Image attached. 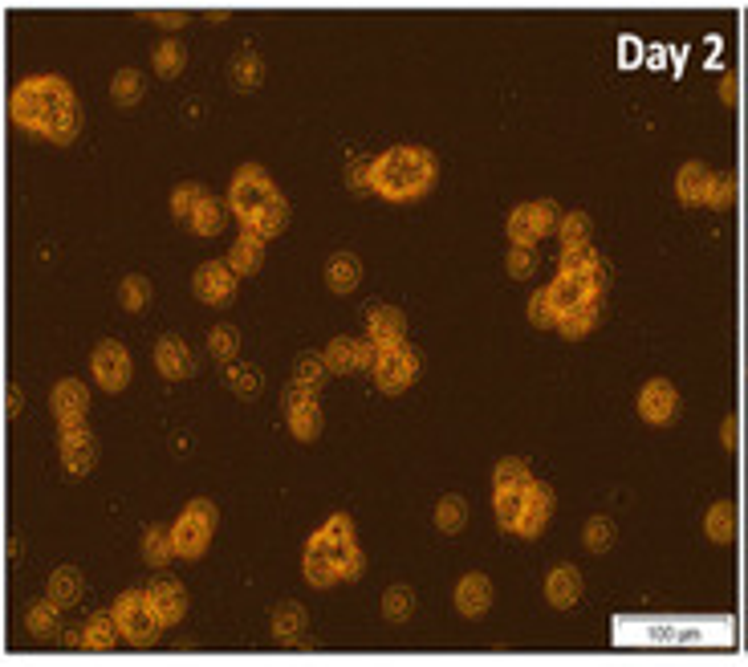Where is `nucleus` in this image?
<instances>
[{
    "mask_svg": "<svg viewBox=\"0 0 748 667\" xmlns=\"http://www.w3.org/2000/svg\"><path fill=\"white\" fill-rule=\"evenodd\" d=\"M9 118L33 139L70 147L82 135V102L61 74H29L9 94Z\"/></svg>",
    "mask_w": 748,
    "mask_h": 667,
    "instance_id": "1",
    "label": "nucleus"
},
{
    "mask_svg": "<svg viewBox=\"0 0 748 667\" xmlns=\"http://www.w3.org/2000/svg\"><path fill=\"white\" fill-rule=\"evenodd\" d=\"M362 550L354 541V521L346 513H334L314 537L305 541V558H301V574L309 586L330 590L338 582H354L362 578Z\"/></svg>",
    "mask_w": 748,
    "mask_h": 667,
    "instance_id": "2",
    "label": "nucleus"
},
{
    "mask_svg": "<svg viewBox=\"0 0 748 667\" xmlns=\"http://www.w3.org/2000/svg\"><path fill=\"white\" fill-rule=\"evenodd\" d=\"M435 179H440V159L419 143H399L370 163V192L387 204H415L423 200Z\"/></svg>",
    "mask_w": 748,
    "mask_h": 667,
    "instance_id": "3",
    "label": "nucleus"
},
{
    "mask_svg": "<svg viewBox=\"0 0 748 667\" xmlns=\"http://www.w3.org/2000/svg\"><path fill=\"white\" fill-rule=\"evenodd\" d=\"M220 525V509L208 497H192L183 505L179 521L171 525V545H175V558L183 562H200L212 545V533Z\"/></svg>",
    "mask_w": 748,
    "mask_h": 667,
    "instance_id": "4",
    "label": "nucleus"
},
{
    "mask_svg": "<svg viewBox=\"0 0 748 667\" xmlns=\"http://www.w3.org/2000/svg\"><path fill=\"white\" fill-rule=\"evenodd\" d=\"M273 196H281V192H277V184L269 179V171L257 167V163H244V167H236L232 184H228V212L240 224H248L253 216H261L269 208Z\"/></svg>",
    "mask_w": 748,
    "mask_h": 667,
    "instance_id": "5",
    "label": "nucleus"
},
{
    "mask_svg": "<svg viewBox=\"0 0 748 667\" xmlns=\"http://www.w3.org/2000/svg\"><path fill=\"white\" fill-rule=\"evenodd\" d=\"M114 623H118L122 643H131V647H151L159 639V631H163L147 590H127V594H122L114 602Z\"/></svg>",
    "mask_w": 748,
    "mask_h": 667,
    "instance_id": "6",
    "label": "nucleus"
},
{
    "mask_svg": "<svg viewBox=\"0 0 748 667\" xmlns=\"http://www.w3.org/2000/svg\"><path fill=\"white\" fill-rule=\"evenodd\" d=\"M370 371H374V383H379L383 395H403L419 379V354L407 342L387 346V350L374 354V367Z\"/></svg>",
    "mask_w": 748,
    "mask_h": 667,
    "instance_id": "7",
    "label": "nucleus"
},
{
    "mask_svg": "<svg viewBox=\"0 0 748 667\" xmlns=\"http://www.w3.org/2000/svg\"><path fill=\"white\" fill-rule=\"evenodd\" d=\"M509 240L517 249H537V240L549 236L557 228V208L549 200H533V204H517L509 212Z\"/></svg>",
    "mask_w": 748,
    "mask_h": 667,
    "instance_id": "8",
    "label": "nucleus"
},
{
    "mask_svg": "<svg viewBox=\"0 0 748 667\" xmlns=\"http://www.w3.org/2000/svg\"><path fill=\"white\" fill-rule=\"evenodd\" d=\"M90 371H94V383L106 395L127 391V383H131V350L122 346V342H114V338L98 342L94 354H90Z\"/></svg>",
    "mask_w": 748,
    "mask_h": 667,
    "instance_id": "9",
    "label": "nucleus"
},
{
    "mask_svg": "<svg viewBox=\"0 0 748 667\" xmlns=\"http://www.w3.org/2000/svg\"><path fill=\"white\" fill-rule=\"evenodd\" d=\"M57 452H61V464H66L70 476H86L98 464V440L86 423H66L61 440H57Z\"/></svg>",
    "mask_w": 748,
    "mask_h": 667,
    "instance_id": "10",
    "label": "nucleus"
},
{
    "mask_svg": "<svg viewBox=\"0 0 748 667\" xmlns=\"http://www.w3.org/2000/svg\"><path fill=\"white\" fill-rule=\"evenodd\" d=\"M285 419H289V432L301 444H314L322 436V423H326L314 391H301V387H289V395H285Z\"/></svg>",
    "mask_w": 748,
    "mask_h": 667,
    "instance_id": "11",
    "label": "nucleus"
},
{
    "mask_svg": "<svg viewBox=\"0 0 748 667\" xmlns=\"http://www.w3.org/2000/svg\"><path fill=\"white\" fill-rule=\"evenodd\" d=\"M635 411H639L643 423H651V428H667V423L679 415V391L667 379H651V383H643V391L635 399Z\"/></svg>",
    "mask_w": 748,
    "mask_h": 667,
    "instance_id": "12",
    "label": "nucleus"
},
{
    "mask_svg": "<svg viewBox=\"0 0 748 667\" xmlns=\"http://www.w3.org/2000/svg\"><path fill=\"white\" fill-rule=\"evenodd\" d=\"M374 354H379V346H374L370 338H334L330 346H326V367L334 371V375H354V371H366V367H374Z\"/></svg>",
    "mask_w": 748,
    "mask_h": 667,
    "instance_id": "13",
    "label": "nucleus"
},
{
    "mask_svg": "<svg viewBox=\"0 0 748 667\" xmlns=\"http://www.w3.org/2000/svg\"><path fill=\"white\" fill-rule=\"evenodd\" d=\"M192 289L204 306H228L236 293V273L228 269V261H204L192 277Z\"/></svg>",
    "mask_w": 748,
    "mask_h": 667,
    "instance_id": "14",
    "label": "nucleus"
},
{
    "mask_svg": "<svg viewBox=\"0 0 748 667\" xmlns=\"http://www.w3.org/2000/svg\"><path fill=\"white\" fill-rule=\"evenodd\" d=\"M49 407H53V419L66 428V423H86V411H90V391L82 379H61L53 383L49 391Z\"/></svg>",
    "mask_w": 748,
    "mask_h": 667,
    "instance_id": "15",
    "label": "nucleus"
},
{
    "mask_svg": "<svg viewBox=\"0 0 748 667\" xmlns=\"http://www.w3.org/2000/svg\"><path fill=\"white\" fill-rule=\"evenodd\" d=\"M155 367L163 379H192L196 375V354L179 334H163L155 342Z\"/></svg>",
    "mask_w": 748,
    "mask_h": 667,
    "instance_id": "16",
    "label": "nucleus"
},
{
    "mask_svg": "<svg viewBox=\"0 0 748 667\" xmlns=\"http://www.w3.org/2000/svg\"><path fill=\"white\" fill-rule=\"evenodd\" d=\"M553 517V489L541 480H529V489H525V509H521V521H517V533L521 537H541L545 525Z\"/></svg>",
    "mask_w": 748,
    "mask_h": 667,
    "instance_id": "17",
    "label": "nucleus"
},
{
    "mask_svg": "<svg viewBox=\"0 0 748 667\" xmlns=\"http://www.w3.org/2000/svg\"><path fill=\"white\" fill-rule=\"evenodd\" d=\"M366 338L379 346V350L399 346V342L407 338V318H403V310H395V306H370V310H366Z\"/></svg>",
    "mask_w": 748,
    "mask_h": 667,
    "instance_id": "18",
    "label": "nucleus"
},
{
    "mask_svg": "<svg viewBox=\"0 0 748 667\" xmlns=\"http://www.w3.org/2000/svg\"><path fill=\"white\" fill-rule=\"evenodd\" d=\"M712 184H716V171H708L700 159H692V163H683L679 171H675V196L688 204V208H700V204H708V196H712Z\"/></svg>",
    "mask_w": 748,
    "mask_h": 667,
    "instance_id": "19",
    "label": "nucleus"
},
{
    "mask_svg": "<svg viewBox=\"0 0 748 667\" xmlns=\"http://www.w3.org/2000/svg\"><path fill=\"white\" fill-rule=\"evenodd\" d=\"M147 594H151V606H155V615H159L163 627H179L183 623V615H187V590L175 578H155L147 586Z\"/></svg>",
    "mask_w": 748,
    "mask_h": 667,
    "instance_id": "20",
    "label": "nucleus"
},
{
    "mask_svg": "<svg viewBox=\"0 0 748 667\" xmlns=\"http://www.w3.org/2000/svg\"><path fill=\"white\" fill-rule=\"evenodd\" d=\"M598 314H602V293H590V297L582 301V306H574V310H566V314H557L553 330H557L561 338H570V342H578V338H586V334L594 330Z\"/></svg>",
    "mask_w": 748,
    "mask_h": 667,
    "instance_id": "21",
    "label": "nucleus"
},
{
    "mask_svg": "<svg viewBox=\"0 0 748 667\" xmlns=\"http://www.w3.org/2000/svg\"><path fill=\"white\" fill-rule=\"evenodd\" d=\"M545 598H549V606H557V611H570V606L582 598V574H578V566H553L545 574Z\"/></svg>",
    "mask_w": 748,
    "mask_h": 667,
    "instance_id": "22",
    "label": "nucleus"
},
{
    "mask_svg": "<svg viewBox=\"0 0 748 667\" xmlns=\"http://www.w3.org/2000/svg\"><path fill=\"white\" fill-rule=\"evenodd\" d=\"M488 606H492V582L484 574H464L456 586V611L464 619H480Z\"/></svg>",
    "mask_w": 748,
    "mask_h": 667,
    "instance_id": "23",
    "label": "nucleus"
},
{
    "mask_svg": "<svg viewBox=\"0 0 748 667\" xmlns=\"http://www.w3.org/2000/svg\"><path fill=\"white\" fill-rule=\"evenodd\" d=\"M305 631H309V615H305L301 602H281L277 611H273V639H277L281 647L305 643Z\"/></svg>",
    "mask_w": 748,
    "mask_h": 667,
    "instance_id": "24",
    "label": "nucleus"
},
{
    "mask_svg": "<svg viewBox=\"0 0 748 667\" xmlns=\"http://www.w3.org/2000/svg\"><path fill=\"white\" fill-rule=\"evenodd\" d=\"M557 273H570V277H582L586 285H594V289H602L606 285V265H602V257L586 245V249H561V269Z\"/></svg>",
    "mask_w": 748,
    "mask_h": 667,
    "instance_id": "25",
    "label": "nucleus"
},
{
    "mask_svg": "<svg viewBox=\"0 0 748 667\" xmlns=\"http://www.w3.org/2000/svg\"><path fill=\"white\" fill-rule=\"evenodd\" d=\"M545 293H549V301H553V310H557V314H566V310L582 306V301H586L590 293H602V289L586 285L582 277H570V273H557V277H553V281L545 285Z\"/></svg>",
    "mask_w": 748,
    "mask_h": 667,
    "instance_id": "26",
    "label": "nucleus"
},
{
    "mask_svg": "<svg viewBox=\"0 0 748 667\" xmlns=\"http://www.w3.org/2000/svg\"><path fill=\"white\" fill-rule=\"evenodd\" d=\"M82 590H86V578H82V570H78V566H57V570L49 574L45 598H49V602H57L61 611H66V606H74V602L82 598Z\"/></svg>",
    "mask_w": 748,
    "mask_h": 667,
    "instance_id": "27",
    "label": "nucleus"
},
{
    "mask_svg": "<svg viewBox=\"0 0 748 667\" xmlns=\"http://www.w3.org/2000/svg\"><path fill=\"white\" fill-rule=\"evenodd\" d=\"M358 281H362V261H358L354 253H334V257L326 261V289H330V293L346 297V293L358 289Z\"/></svg>",
    "mask_w": 748,
    "mask_h": 667,
    "instance_id": "28",
    "label": "nucleus"
},
{
    "mask_svg": "<svg viewBox=\"0 0 748 667\" xmlns=\"http://www.w3.org/2000/svg\"><path fill=\"white\" fill-rule=\"evenodd\" d=\"M228 269L236 273V277H253L257 269H261V261H265V240L261 236H253V232H244L236 245L228 249Z\"/></svg>",
    "mask_w": 748,
    "mask_h": 667,
    "instance_id": "29",
    "label": "nucleus"
},
{
    "mask_svg": "<svg viewBox=\"0 0 748 667\" xmlns=\"http://www.w3.org/2000/svg\"><path fill=\"white\" fill-rule=\"evenodd\" d=\"M289 228V204H285V196H273L269 200V208L261 212V216H253L244 224V232H253V236H261V240H273V236H281Z\"/></svg>",
    "mask_w": 748,
    "mask_h": 667,
    "instance_id": "30",
    "label": "nucleus"
},
{
    "mask_svg": "<svg viewBox=\"0 0 748 667\" xmlns=\"http://www.w3.org/2000/svg\"><path fill=\"white\" fill-rule=\"evenodd\" d=\"M525 489L529 484H517V489H492V509H496V525L517 533L521 509H525Z\"/></svg>",
    "mask_w": 748,
    "mask_h": 667,
    "instance_id": "31",
    "label": "nucleus"
},
{
    "mask_svg": "<svg viewBox=\"0 0 748 667\" xmlns=\"http://www.w3.org/2000/svg\"><path fill=\"white\" fill-rule=\"evenodd\" d=\"M736 505L732 501H716L712 509H708V517H704V533H708V541H716V545H732L736 541Z\"/></svg>",
    "mask_w": 748,
    "mask_h": 667,
    "instance_id": "32",
    "label": "nucleus"
},
{
    "mask_svg": "<svg viewBox=\"0 0 748 667\" xmlns=\"http://www.w3.org/2000/svg\"><path fill=\"white\" fill-rule=\"evenodd\" d=\"M118 623H114V611H98L90 615V623L82 627V647L86 651H110L118 643Z\"/></svg>",
    "mask_w": 748,
    "mask_h": 667,
    "instance_id": "33",
    "label": "nucleus"
},
{
    "mask_svg": "<svg viewBox=\"0 0 748 667\" xmlns=\"http://www.w3.org/2000/svg\"><path fill=\"white\" fill-rule=\"evenodd\" d=\"M224 220H228V204H220L216 196H204L192 212V220H187V228H192L196 236H220L224 232Z\"/></svg>",
    "mask_w": 748,
    "mask_h": 667,
    "instance_id": "34",
    "label": "nucleus"
},
{
    "mask_svg": "<svg viewBox=\"0 0 748 667\" xmlns=\"http://www.w3.org/2000/svg\"><path fill=\"white\" fill-rule=\"evenodd\" d=\"M228 74H232V86H236V90H257V86L265 82V62H261L253 49H240V53L232 57Z\"/></svg>",
    "mask_w": 748,
    "mask_h": 667,
    "instance_id": "35",
    "label": "nucleus"
},
{
    "mask_svg": "<svg viewBox=\"0 0 748 667\" xmlns=\"http://www.w3.org/2000/svg\"><path fill=\"white\" fill-rule=\"evenodd\" d=\"M151 281L143 277V273H127L118 281V306L127 310V314H139V310H147L151 306Z\"/></svg>",
    "mask_w": 748,
    "mask_h": 667,
    "instance_id": "36",
    "label": "nucleus"
},
{
    "mask_svg": "<svg viewBox=\"0 0 748 667\" xmlns=\"http://www.w3.org/2000/svg\"><path fill=\"white\" fill-rule=\"evenodd\" d=\"M143 94H147V82H143L139 70H118V74H114V82H110V98H114V106L131 110V106L143 102Z\"/></svg>",
    "mask_w": 748,
    "mask_h": 667,
    "instance_id": "37",
    "label": "nucleus"
},
{
    "mask_svg": "<svg viewBox=\"0 0 748 667\" xmlns=\"http://www.w3.org/2000/svg\"><path fill=\"white\" fill-rule=\"evenodd\" d=\"M151 66H155L159 78H175V74H183V66H187V45H183L179 37L159 41L155 53H151Z\"/></svg>",
    "mask_w": 748,
    "mask_h": 667,
    "instance_id": "38",
    "label": "nucleus"
},
{
    "mask_svg": "<svg viewBox=\"0 0 748 667\" xmlns=\"http://www.w3.org/2000/svg\"><path fill=\"white\" fill-rule=\"evenodd\" d=\"M326 375H330V367H326V358L322 354H301L297 358V367H293V387H301V391H322V383H326Z\"/></svg>",
    "mask_w": 748,
    "mask_h": 667,
    "instance_id": "39",
    "label": "nucleus"
},
{
    "mask_svg": "<svg viewBox=\"0 0 748 667\" xmlns=\"http://www.w3.org/2000/svg\"><path fill=\"white\" fill-rule=\"evenodd\" d=\"M224 379H228V391H232L236 399H257L261 387H265L261 371H257V367H248V362H232V367L224 371Z\"/></svg>",
    "mask_w": 748,
    "mask_h": 667,
    "instance_id": "40",
    "label": "nucleus"
},
{
    "mask_svg": "<svg viewBox=\"0 0 748 667\" xmlns=\"http://www.w3.org/2000/svg\"><path fill=\"white\" fill-rule=\"evenodd\" d=\"M171 558H175L171 529H163V525H147V529H143V562H147V566H167Z\"/></svg>",
    "mask_w": 748,
    "mask_h": 667,
    "instance_id": "41",
    "label": "nucleus"
},
{
    "mask_svg": "<svg viewBox=\"0 0 748 667\" xmlns=\"http://www.w3.org/2000/svg\"><path fill=\"white\" fill-rule=\"evenodd\" d=\"M57 615H61V606L57 602H49V598H41V602H33L29 606V615H25V627L37 635V639H53L57 635Z\"/></svg>",
    "mask_w": 748,
    "mask_h": 667,
    "instance_id": "42",
    "label": "nucleus"
},
{
    "mask_svg": "<svg viewBox=\"0 0 748 667\" xmlns=\"http://www.w3.org/2000/svg\"><path fill=\"white\" fill-rule=\"evenodd\" d=\"M557 232H561V249H586L590 245V216L586 212L557 216Z\"/></svg>",
    "mask_w": 748,
    "mask_h": 667,
    "instance_id": "43",
    "label": "nucleus"
},
{
    "mask_svg": "<svg viewBox=\"0 0 748 667\" xmlns=\"http://www.w3.org/2000/svg\"><path fill=\"white\" fill-rule=\"evenodd\" d=\"M464 521H468V505H464V497H440V505H435V529L440 533H460L464 529Z\"/></svg>",
    "mask_w": 748,
    "mask_h": 667,
    "instance_id": "44",
    "label": "nucleus"
},
{
    "mask_svg": "<svg viewBox=\"0 0 748 667\" xmlns=\"http://www.w3.org/2000/svg\"><path fill=\"white\" fill-rule=\"evenodd\" d=\"M415 615V590L411 586H391L383 594V619L387 623H407Z\"/></svg>",
    "mask_w": 748,
    "mask_h": 667,
    "instance_id": "45",
    "label": "nucleus"
},
{
    "mask_svg": "<svg viewBox=\"0 0 748 667\" xmlns=\"http://www.w3.org/2000/svg\"><path fill=\"white\" fill-rule=\"evenodd\" d=\"M208 350H212V358H220V362H236V354H240V330L228 326V322L212 326V330H208Z\"/></svg>",
    "mask_w": 748,
    "mask_h": 667,
    "instance_id": "46",
    "label": "nucleus"
},
{
    "mask_svg": "<svg viewBox=\"0 0 748 667\" xmlns=\"http://www.w3.org/2000/svg\"><path fill=\"white\" fill-rule=\"evenodd\" d=\"M529 480H533L529 464L517 460V456H509V460L496 464V472H492V489H517V484H529Z\"/></svg>",
    "mask_w": 748,
    "mask_h": 667,
    "instance_id": "47",
    "label": "nucleus"
},
{
    "mask_svg": "<svg viewBox=\"0 0 748 667\" xmlns=\"http://www.w3.org/2000/svg\"><path fill=\"white\" fill-rule=\"evenodd\" d=\"M208 192L200 188V184H179L175 192H171V216L179 220V224H187L192 220V212H196V204L204 200Z\"/></svg>",
    "mask_w": 748,
    "mask_h": 667,
    "instance_id": "48",
    "label": "nucleus"
},
{
    "mask_svg": "<svg viewBox=\"0 0 748 667\" xmlns=\"http://www.w3.org/2000/svg\"><path fill=\"white\" fill-rule=\"evenodd\" d=\"M582 541H586L590 554H606L610 545H614V521H610V517H590Z\"/></svg>",
    "mask_w": 748,
    "mask_h": 667,
    "instance_id": "49",
    "label": "nucleus"
},
{
    "mask_svg": "<svg viewBox=\"0 0 748 667\" xmlns=\"http://www.w3.org/2000/svg\"><path fill=\"white\" fill-rule=\"evenodd\" d=\"M529 322H533L537 330H553V322H557V310H553V301H549L545 289H537V293L529 297Z\"/></svg>",
    "mask_w": 748,
    "mask_h": 667,
    "instance_id": "50",
    "label": "nucleus"
},
{
    "mask_svg": "<svg viewBox=\"0 0 748 667\" xmlns=\"http://www.w3.org/2000/svg\"><path fill=\"white\" fill-rule=\"evenodd\" d=\"M736 204V175H716V184H712V196H708V208L724 212Z\"/></svg>",
    "mask_w": 748,
    "mask_h": 667,
    "instance_id": "51",
    "label": "nucleus"
},
{
    "mask_svg": "<svg viewBox=\"0 0 748 667\" xmlns=\"http://www.w3.org/2000/svg\"><path fill=\"white\" fill-rule=\"evenodd\" d=\"M537 269V249H509V277H517V281H525L529 273Z\"/></svg>",
    "mask_w": 748,
    "mask_h": 667,
    "instance_id": "52",
    "label": "nucleus"
},
{
    "mask_svg": "<svg viewBox=\"0 0 748 667\" xmlns=\"http://www.w3.org/2000/svg\"><path fill=\"white\" fill-rule=\"evenodd\" d=\"M720 444H724L728 452L740 448V419H736V415H728V419L720 423Z\"/></svg>",
    "mask_w": 748,
    "mask_h": 667,
    "instance_id": "53",
    "label": "nucleus"
},
{
    "mask_svg": "<svg viewBox=\"0 0 748 667\" xmlns=\"http://www.w3.org/2000/svg\"><path fill=\"white\" fill-rule=\"evenodd\" d=\"M151 25H163V29H183L187 25V13H147Z\"/></svg>",
    "mask_w": 748,
    "mask_h": 667,
    "instance_id": "54",
    "label": "nucleus"
},
{
    "mask_svg": "<svg viewBox=\"0 0 748 667\" xmlns=\"http://www.w3.org/2000/svg\"><path fill=\"white\" fill-rule=\"evenodd\" d=\"M720 98H724L728 106H736V98H740V78H736V74H724V78H720Z\"/></svg>",
    "mask_w": 748,
    "mask_h": 667,
    "instance_id": "55",
    "label": "nucleus"
},
{
    "mask_svg": "<svg viewBox=\"0 0 748 667\" xmlns=\"http://www.w3.org/2000/svg\"><path fill=\"white\" fill-rule=\"evenodd\" d=\"M21 407H25V395H21V387H9V391H5V415L13 419V415H21Z\"/></svg>",
    "mask_w": 748,
    "mask_h": 667,
    "instance_id": "56",
    "label": "nucleus"
}]
</instances>
